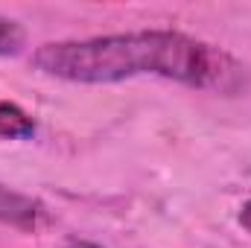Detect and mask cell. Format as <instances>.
Masks as SVG:
<instances>
[{
	"instance_id": "1",
	"label": "cell",
	"mask_w": 251,
	"mask_h": 248,
	"mask_svg": "<svg viewBox=\"0 0 251 248\" xmlns=\"http://www.w3.org/2000/svg\"><path fill=\"white\" fill-rule=\"evenodd\" d=\"M32 64L44 76L76 85H111L152 73L190 88H219L237 70L222 50L176 29H137L82 41H50L32 53Z\"/></svg>"
},
{
	"instance_id": "2",
	"label": "cell",
	"mask_w": 251,
	"mask_h": 248,
	"mask_svg": "<svg viewBox=\"0 0 251 248\" xmlns=\"http://www.w3.org/2000/svg\"><path fill=\"white\" fill-rule=\"evenodd\" d=\"M44 219V207L41 201H35L32 196H24L12 187L0 184V222L21 228V231H35Z\"/></svg>"
},
{
	"instance_id": "3",
	"label": "cell",
	"mask_w": 251,
	"mask_h": 248,
	"mask_svg": "<svg viewBox=\"0 0 251 248\" xmlns=\"http://www.w3.org/2000/svg\"><path fill=\"white\" fill-rule=\"evenodd\" d=\"M32 131H35V123L21 105L0 102V137L18 140V137H32Z\"/></svg>"
},
{
	"instance_id": "4",
	"label": "cell",
	"mask_w": 251,
	"mask_h": 248,
	"mask_svg": "<svg viewBox=\"0 0 251 248\" xmlns=\"http://www.w3.org/2000/svg\"><path fill=\"white\" fill-rule=\"evenodd\" d=\"M24 38L26 35H24L21 24L0 15V56H15L24 47Z\"/></svg>"
},
{
	"instance_id": "5",
	"label": "cell",
	"mask_w": 251,
	"mask_h": 248,
	"mask_svg": "<svg viewBox=\"0 0 251 248\" xmlns=\"http://www.w3.org/2000/svg\"><path fill=\"white\" fill-rule=\"evenodd\" d=\"M240 225L251 234V201H246V204L240 207Z\"/></svg>"
},
{
	"instance_id": "6",
	"label": "cell",
	"mask_w": 251,
	"mask_h": 248,
	"mask_svg": "<svg viewBox=\"0 0 251 248\" xmlns=\"http://www.w3.org/2000/svg\"><path fill=\"white\" fill-rule=\"evenodd\" d=\"M64 248H100V246H94V243H88V240H70Z\"/></svg>"
}]
</instances>
